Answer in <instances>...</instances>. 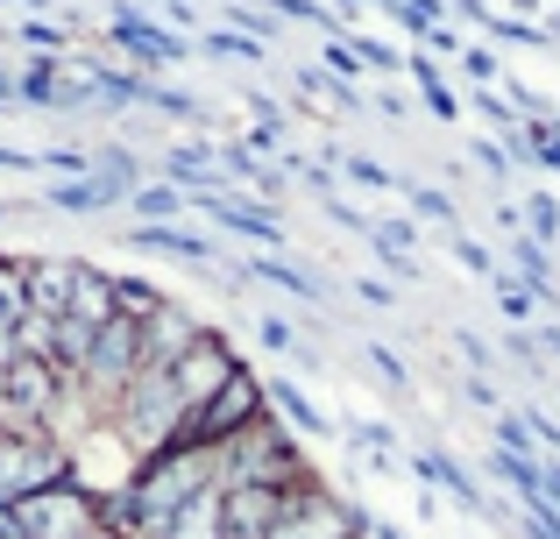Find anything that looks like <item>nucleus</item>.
<instances>
[{
  "label": "nucleus",
  "mask_w": 560,
  "mask_h": 539,
  "mask_svg": "<svg viewBox=\"0 0 560 539\" xmlns=\"http://www.w3.org/2000/svg\"><path fill=\"white\" fill-rule=\"evenodd\" d=\"M93 178L128 207V192H136V156H128L121 142H100V150H93Z\"/></svg>",
  "instance_id": "nucleus-23"
},
{
  "label": "nucleus",
  "mask_w": 560,
  "mask_h": 539,
  "mask_svg": "<svg viewBox=\"0 0 560 539\" xmlns=\"http://www.w3.org/2000/svg\"><path fill=\"white\" fill-rule=\"evenodd\" d=\"M65 319H79V327H93V333L107 327V319H114V270H93V263H85L79 284H71Z\"/></svg>",
  "instance_id": "nucleus-16"
},
{
  "label": "nucleus",
  "mask_w": 560,
  "mask_h": 539,
  "mask_svg": "<svg viewBox=\"0 0 560 539\" xmlns=\"http://www.w3.org/2000/svg\"><path fill=\"white\" fill-rule=\"evenodd\" d=\"M497 455L539 461V447H533V433H525V419H497Z\"/></svg>",
  "instance_id": "nucleus-37"
},
{
  "label": "nucleus",
  "mask_w": 560,
  "mask_h": 539,
  "mask_svg": "<svg viewBox=\"0 0 560 539\" xmlns=\"http://www.w3.org/2000/svg\"><path fill=\"white\" fill-rule=\"evenodd\" d=\"M79 270H85V263H71V256H28V270H22L28 313H36V319H65V305H71V284H79Z\"/></svg>",
  "instance_id": "nucleus-12"
},
{
  "label": "nucleus",
  "mask_w": 560,
  "mask_h": 539,
  "mask_svg": "<svg viewBox=\"0 0 560 539\" xmlns=\"http://www.w3.org/2000/svg\"><path fill=\"white\" fill-rule=\"evenodd\" d=\"M85 539H114V532H107V526H93V532H85Z\"/></svg>",
  "instance_id": "nucleus-52"
},
{
  "label": "nucleus",
  "mask_w": 560,
  "mask_h": 539,
  "mask_svg": "<svg viewBox=\"0 0 560 539\" xmlns=\"http://www.w3.org/2000/svg\"><path fill=\"white\" fill-rule=\"evenodd\" d=\"M262 405H270V419H277L284 433H334V419L319 412V405L305 398L291 376H262Z\"/></svg>",
  "instance_id": "nucleus-14"
},
{
  "label": "nucleus",
  "mask_w": 560,
  "mask_h": 539,
  "mask_svg": "<svg viewBox=\"0 0 560 539\" xmlns=\"http://www.w3.org/2000/svg\"><path fill=\"white\" fill-rule=\"evenodd\" d=\"M370 370H376V376H383L390 390H405V384H411V376H405V362H397V355H390L383 341H370Z\"/></svg>",
  "instance_id": "nucleus-43"
},
{
  "label": "nucleus",
  "mask_w": 560,
  "mask_h": 539,
  "mask_svg": "<svg viewBox=\"0 0 560 539\" xmlns=\"http://www.w3.org/2000/svg\"><path fill=\"white\" fill-rule=\"evenodd\" d=\"M419 99H425V114H440V121H462V93H454L447 79H433V85H419Z\"/></svg>",
  "instance_id": "nucleus-38"
},
{
  "label": "nucleus",
  "mask_w": 560,
  "mask_h": 539,
  "mask_svg": "<svg viewBox=\"0 0 560 539\" xmlns=\"http://www.w3.org/2000/svg\"><path fill=\"white\" fill-rule=\"evenodd\" d=\"M142 370V327L136 319H107V327L93 333V348H85V370L71 390H85V398H121L128 384H136Z\"/></svg>",
  "instance_id": "nucleus-6"
},
{
  "label": "nucleus",
  "mask_w": 560,
  "mask_h": 539,
  "mask_svg": "<svg viewBox=\"0 0 560 539\" xmlns=\"http://www.w3.org/2000/svg\"><path fill=\"white\" fill-rule=\"evenodd\" d=\"M270 8H277V14H284V22H313V28H319V36H341V28H334V14H327V8H319V0H270Z\"/></svg>",
  "instance_id": "nucleus-36"
},
{
  "label": "nucleus",
  "mask_w": 560,
  "mask_h": 539,
  "mask_svg": "<svg viewBox=\"0 0 560 539\" xmlns=\"http://www.w3.org/2000/svg\"><path fill=\"white\" fill-rule=\"evenodd\" d=\"M454 263H462V270H476V277H490V270H497V263H490V249H482L476 235H454Z\"/></svg>",
  "instance_id": "nucleus-42"
},
{
  "label": "nucleus",
  "mask_w": 560,
  "mask_h": 539,
  "mask_svg": "<svg viewBox=\"0 0 560 539\" xmlns=\"http://www.w3.org/2000/svg\"><path fill=\"white\" fill-rule=\"evenodd\" d=\"M405 207H411V221H440V227L454 235V199L440 192V185H411V178H405Z\"/></svg>",
  "instance_id": "nucleus-25"
},
{
  "label": "nucleus",
  "mask_w": 560,
  "mask_h": 539,
  "mask_svg": "<svg viewBox=\"0 0 560 539\" xmlns=\"http://www.w3.org/2000/svg\"><path fill=\"white\" fill-rule=\"evenodd\" d=\"M376 114H383V121H405L411 107H405V93H383V99H376Z\"/></svg>",
  "instance_id": "nucleus-48"
},
{
  "label": "nucleus",
  "mask_w": 560,
  "mask_h": 539,
  "mask_svg": "<svg viewBox=\"0 0 560 539\" xmlns=\"http://www.w3.org/2000/svg\"><path fill=\"white\" fill-rule=\"evenodd\" d=\"M462 390H468V398H476V405H497V390H490V376H462Z\"/></svg>",
  "instance_id": "nucleus-49"
},
{
  "label": "nucleus",
  "mask_w": 560,
  "mask_h": 539,
  "mask_svg": "<svg viewBox=\"0 0 560 539\" xmlns=\"http://www.w3.org/2000/svg\"><path fill=\"white\" fill-rule=\"evenodd\" d=\"M234 370H242V355H234V341H228V333H213V327H206L199 341H191L185 355L171 362V384H178L185 412H191V405H206V398H213V390L228 384Z\"/></svg>",
  "instance_id": "nucleus-8"
},
{
  "label": "nucleus",
  "mask_w": 560,
  "mask_h": 539,
  "mask_svg": "<svg viewBox=\"0 0 560 539\" xmlns=\"http://www.w3.org/2000/svg\"><path fill=\"white\" fill-rule=\"evenodd\" d=\"M22 270H28V256H0V333H14V327H22V313H28Z\"/></svg>",
  "instance_id": "nucleus-24"
},
{
  "label": "nucleus",
  "mask_w": 560,
  "mask_h": 539,
  "mask_svg": "<svg viewBox=\"0 0 560 539\" xmlns=\"http://www.w3.org/2000/svg\"><path fill=\"white\" fill-rule=\"evenodd\" d=\"M405 469L419 476V483L433 490V497H454V504H462L468 518H490V497H482V483H476V476H468V469H462L454 455H440V447H419V455H411Z\"/></svg>",
  "instance_id": "nucleus-9"
},
{
  "label": "nucleus",
  "mask_w": 560,
  "mask_h": 539,
  "mask_svg": "<svg viewBox=\"0 0 560 539\" xmlns=\"http://www.w3.org/2000/svg\"><path fill=\"white\" fill-rule=\"evenodd\" d=\"M256 341L270 348V355H299V327H291L284 313H262V327H256Z\"/></svg>",
  "instance_id": "nucleus-34"
},
{
  "label": "nucleus",
  "mask_w": 560,
  "mask_h": 539,
  "mask_svg": "<svg viewBox=\"0 0 560 539\" xmlns=\"http://www.w3.org/2000/svg\"><path fill=\"white\" fill-rule=\"evenodd\" d=\"M107 43H114V50H128L142 71H150V65H185V57L199 50L191 36H178V28H164V22H150L142 8H114V14H107Z\"/></svg>",
  "instance_id": "nucleus-7"
},
{
  "label": "nucleus",
  "mask_w": 560,
  "mask_h": 539,
  "mask_svg": "<svg viewBox=\"0 0 560 539\" xmlns=\"http://www.w3.org/2000/svg\"><path fill=\"white\" fill-rule=\"evenodd\" d=\"M319 71H327V79H341V85L362 79V57L348 50V36H327V50H319Z\"/></svg>",
  "instance_id": "nucleus-31"
},
{
  "label": "nucleus",
  "mask_w": 560,
  "mask_h": 539,
  "mask_svg": "<svg viewBox=\"0 0 560 539\" xmlns=\"http://www.w3.org/2000/svg\"><path fill=\"white\" fill-rule=\"evenodd\" d=\"M71 483V447L36 426H0V504Z\"/></svg>",
  "instance_id": "nucleus-3"
},
{
  "label": "nucleus",
  "mask_w": 560,
  "mask_h": 539,
  "mask_svg": "<svg viewBox=\"0 0 560 539\" xmlns=\"http://www.w3.org/2000/svg\"><path fill=\"white\" fill-rule=\"evenodd\" d=\"M341 433H348V447H355L376 476H397V469H405V461H397V426H383V419H355V426H341Z\"/></svg>",
  "instance_id": "nucleus-17"
},
{
  "label": "nucleus",
  "mask_w": 560,
  "mask_h": 539,
  "mask_svg": "<svg viewBox=\"0 0 560 539\" xmlns=\"http://www.w3.org/2000/svg\"><path fill=\"white\" fill-rule=\"evenodd\" d=\"M220 28H242V36L262 43V50L277 43V14H262V8H228V22H220Z\"/></svg>",
  "instance_id": "nucleus-33"
},
{
  "label": "nucleus",
  "mask_w": 560,
  "mask_h": 539,
  "mask_svg": "<svg viewBox=\"0 0 560 539\" xmlns=\"http://www.w3.org/2000/svg\"><path fill=\"white\" fill-rule=\"evenodd\" d=\"M533 348H547V355H560V327H547V333H533Z\"/></svg>",
  "instance_id": "nucleus-50"
},
{
  "label": "nucleus",
  "mask_w": 560,
  "mask_h": 539,
  "mask_svg": "<svg viewBox=\"0 0 560 539\" xmlns=\"http://www.w3.org/2000/svg\"><path fill=\"white\" fill-rule=\"evenodd\" d=\"M497 355H511L518 370H533V376H539V348H533V333H511V341L497 348Z\"/></svg>",
  "instance_id": "nucleus-45"
},
{
  "label": "nucleus",
  "mask_w": 560,
  "mask_h": 539,
  "mask_svg": "<svg viewBox=\"0 0 560 539\" xmlns=\"http://www.w3.org/2000/svg\"><path fill=\"white\" fill-rule=\"evenodd\" d=\"M164 305H171V291H156L150 277H114V319H136V327H150Z\"/></svg>",
  "instance_id": "nucleus-18"
},
{
  "label": "nucleus",
  "mask_w": 560,
  "mask_h": 539,
  "mask_svg": "<svg viewBox=\"0 0 560 539\" xmlns=\"http://www.w3.org/2000/svg\"><path fill=\"white\" fill-rule=\"evenodd\" d=\"M43 199H50L57 213H107V207H121V199H114L107 185L93 178V171H85V178H57V185H50Z\"/></svg>",
  "instance_id": "nucleus-19"
},
{
  "label": "nucleus",
  "mask_w": 560,
  "mask_h": 539,
  "mask_svg": "<svg viewBox=\"0 0 560 539\" xmlns=\"http://www.w3.org/2000/svg\"><path fill=\"white\" fill-rule=\"evenodd\" d=\"M0 99H14V71H0Z\"/></svg>",
  "instance_id": "nucleus-51"
},
{
  "label": "nucleus",
  "mask_w": 560,
  "mask_h": 539,
  "mask_svg": "<svg viewBox=\"0 0 560 539\" xmlns=\"http://www.w3.org/2000/svg\"><path fill=\"white\" fill-rule=\"evenodd\" d=\"M199 213L220 227V235H242V242H256V249H284V227H277V213L256 207V199L220 192V199H199Z\"/></svg>",
  "instance_id": "nucleus-10"
},
{
  "label": "nucleus",
  "mask_w": 560,
  "mask_h": 539,
  "mask_svg": "<svg viewBox=\"0 0 560 539\" xmlns=\"http://www.w3.org/2000/svg\"><path fill=\"white\" fill-rule=\"evenodd\" d=\"M341 171L362 185V192H405V178H397V171H383L376 156H341Z\"/></svg>",
  "instance_id": "nucleus-29"
},
{
  "label": "nucleus",
  "mask_w": 560,
  "mask_h": 539,
  "mask_svg": "<svg viewBox=\"0 0 560 539\" xmlns=\"http://www.w3.org/2000/svg\"><path fill=\"white\" fill-rule=\"evenodd\" d=\"M8 518H14V539H85L100 526V497L85 483H57V490H36V497H14Z\"/></svg>",
  "instance_id": "nucleus-4"
},
{
  "label": "nucleus",
  "mask_w": 560,
  "mask_h": 539,
  "mask_svg": "<svg viewBox=\"0 0 560 539\" xmlns=\"http://www.w3.org/2000/svg\"><path fill=\"white\" fill-rule=\"evenodd\" d=\"M547 128H553V136H560V114H553V121H547Z\"/></svg>",
  "instance_id": "nucleus-54"
},
{
  "label": "nucleus",
  "mask_w": 560,
  "mask_h": 539,
  "mask_svg": "<svg viewBox=\"0 0 560 539\" xmlns=\"http://www.w3.org/2000/svg\"><path fill=\"white\" fill-rule=\"evenodd\" d=\"M22 43H28V50H36V57H71L65 50V28H57V22H43V14H28V22H22Z\"/></svg>",
  "instance_id": "nucleus-32"
},
{
  "label": "nucleus",
  "mask_w": 560,
  "mask_h": 539,
  "mask_svg": "<svg viewBox=\"0 0 560 539\" xmlns=\"http://www.w3.org/2000/svg\"><path fill=\"white\" fill-rule=\"evenodd\" d=\"M242 277H248V284H270V291H291V298H305V305H327V298H334V291L319 284L313 270L284 263V256H248V263H242Z\"/></svg>",
  "instance_id": "nucleus-15"
},
{
  "label": "nucleus",
  "mask_w": 560,
  "mask_h": 539,
  "mask_svg": "<svg viewBox=\"0 0 560 539\" xmlns=\"http://www.w3.org/2000/svg\"><path fill=\"white\" fill-rule=\"evenodd\" d=\"M142 107H150V114H164V121L213 128V121H206V99H191V93H178V85H164V79H150V85H142Z\"/></svg>",
  "instance_id": "nucleus-22"
},
{
  "label": "nucleus",
  "mask_w": 560,
  "mask_h": 539,
  "mask_svg": "<svg viewBox=\"0 0 560 539\" xmlns=\"http://www.w3.org/2000/svg\"><path fill=\"white\" fill-rule=\"evenodd\" d=\"M425 43H433V50H447V57H462V36H454V22H440Z\"/></svg>",
  "instance_id": "nucleus-47"
},
{
  "label": "nucleus",
  "mask_w": 560,
  "mask_h": 539,
  "mask_svg": "<svg viewBox=\"0 0 560 539\" xmlns=\"http://www.w3.org/2000/svg\"><path fill=\"white\" fill-rule=\"evenodd\" d=\"M262 412H270V405H262V376L242 362V370H234L228 384L213 390V398H206V405H191V412L178 419L171 447H206V455H220V447H234V441H242V433L256 426Z\"/></svg>",
  "instance_id": "nucleus-2"
},
{
  "label": "nucleus",
  "mask_w": 560,
  "mask_h": 539,
  "mask_svg": "<svg viewBox=\"0 0 560 539\" xmlns=\"http://www.w3.org/2000/svg\"><path fill=\"white\" fill-rule=\"evenodd\" d=\"M497 305H504V319H533L539 298H533V284H518V277L504 270V277H497Z\"/></svg>",
  "instance_id": "nucleus-35"
},
{
  "label": "nucleus",
  "mask_w": 560,
  "mask_h": 539,
  "mask_svg": "<svg viewBox=\"0 0 560 539\" xmlns=\"http://www.w3.org/2000/svg\"><path fill=\"white\" fill-rule=\"evenodd\" d=\"M65 398H71V384L50 370V362H28V355H14V362H0V426H36V433H50V419L65 412Z\"/></svg>",
  "instance_id": "nucleus-5"
},
{
  "label": "nucleus",
  "mask_w": 560,
  "mask_h": 539,
  "mask_svg": "<svg viewBox=\"0 0 560 539\" xmlns=\"http://www.w3.org/2000/svg\"><path fill=\"white\" fill-rule=\"evenodd\" d=\"M518 221L533 227V242L547 249V242H560V199H553V192H533V199L518 207Z\"/></svg>",
  "instance_id": "nucleus-26"
},
{
  "label": "nucleus",
  "mask_w": 560,
  "mask_h": 539,
  "mask_svg": "<svg viewBox=\"0 0 560 539\" xmlns=\"http://www.w3.org/2000/svg\"><path fill=\"white\" fill-rule=\"evenodd\" d=\"M199 43H206L213 57H234V65H262V57H270L262 43H248L242 28H213V36H199Z\"/></svg>",
  "instance_id": "nucleus-28"
},
{
  "label": "nucleus",
  "mask_w": 560,
  "mask_h": 539,
  "mask_svg": "<svg viewBox=\"0 0 560 539\" xmlns=\"http://www.w3.org/2000/svg\"><path fill=\"white\" fill-rule=\"evenodd\" d=\"M164 539H220V518H213V490H206L199 504H185L178 518H171V532Z\"/></svg>",
  "instance_id": "nucleus-27"
},
{
  "label": "nucleus",
  "mask_w": 560,
  "mask_h": 539,
  "mask_svg": "<svg viewBox=\"0 0 560 539\" xmlns=\"http://www.w3.org/2000/svg\"><path fill=\"white\" fill-rule=\"evenodd\" d=\"M313 476L319 469L305 461L299 433H284L270 412H262L234 447H220V483H248V490H277V497H291V490H305Z\"/></svg>",
  "instance_id": "nucleus-1"
},
{
  "label": "nucleus",
  "mask_w": 560,
  "mask_h": 539,
  "mask_svg": "<svg viewBox=\"0 0 560 539\" xmlns=\"http://www.w3.org/2000/svg\"><path fill=\"white\" fill-rule=\"evenodd\" d=\"M482 28H490L497 43H533V50H539V43H553L547 28H533V22H504V14H490V22H482Z\"/></svg>",
  "instance_id": "nucleus-40"
},
{
  "label": "nucleus",
  "mask_w": 560,
  "mask_h": 539,
  "mask_svg": "<svg viewBox=\"0 0 560 539\" xmlns=\"http://www.w3.org/2000/svg\"><path fill=\"white\" fill-rule=\"evenodd\" d=\"M128 249H142V256H171V263H191V270H213V263H220V242H213V235H191L185 221L128 227Z\"/></svg>",
  "instance_id": "nucleus-11"
},
{
  "label": "nucleus",
  "mask_w": 560,
  "mask_h": 539,
  "mask_svg": "<svg viewBox=\"0 0 560 539\" xmlns=\"http://www.w3.org/2000/svg\"><path fill=\"white\" fill-rule=\"evenodd\" d=\"M454 348H462V362H468V376H482L497 362V348L482 341V333H468V327H454Z\"/></svg>",
  "instance_id": "nucleus-39"
},
{
  "label": "nucleus",
  "mask_w": 560,
  "mask_h": 539,
  "mask_svg": "<svg viewBox=\"0 0 560 539\" xmlns=\"http://www.w3.org/2000/svg\"><path fill=\"white\" fill-rule=\"evenodd\" d=\"M199 333H206V319H191V313H185V305H178V298H171V305H164V313H156V319H150V327H142V370H171V362H178V355H185V348H191V341H199ZM142 370H136V376H142Z\"/></svg>",
  "instance_id": "nucleus-13"
},
{
  "label": "nucleus",
  "mask_w": 560,
  "mask_h": 539,
  "mask_svg": "<svg viewBox=\"0 0 560 539\" xmlns=\"http://www.w3.org/2000/svg\"><path fill=\"white\" fill-rule=\"evenodd\" d=\"M468 156H476V171H490V178H511V164H504V150H497V142H476Z\"/></svg>",
  "instance_id": "nucleus-46"
},
{
  "label": "nucleus",
  "mask_w": 560,
  "mask_h": 539,
  "mask_svg": "<svg viewBox=\"0 0 560 539\" xmlns=\"http://www.w3.org/2000/svg\"><path fill=\"white\" fill-rule=\"evenodd\" d=\"M462 71H468L476 85H490L497 71H504V65H497V50H482V43H476V50H462Z\"/></svg>",
  "instance_id": "nucleus-44"
},
{
  "label": "nucleus",
  "mask_w": 560,
  "mask_h": 539,
  "mask_svg": "<svg viewBox=\"0 0 560 539\" xmlns=\"http://www.w3.org/2000/svg\"><path fill=\"white\" fill-rule=\"evenodd\" d=\"M128 207H136V227H164V221H178L191 199L178 192V185H136V192H128Z\"/></svg>",
  "instance_id": "nucleus-21"
},
{
  "label": "nucleus",
  "mask_w": 560,
  "mask_h": 539,
  "mask_svg": "<svg viewBox=\"0 0 560 539\" xmlns=\"http://www.w3.org/2000/svg\"><path fill=\"white\" fill-rule=\"evenodd\" d=\"M334 8H362V0H334Z\"/></svg>",
  "instance_id": "nucleus-53"
},
{
  "label": "nucleus",
  "mask_w": 560,
  "mask_h": 539,
  "mask_svg": "<svg viewBox=\"0 0 560 539\" xmlns=\"http://www.w3.org/2000/svg\"><path fill=\"white\" fill-rule=\"evenodd\" d=\"M397 8V22L411 28V36H433L440 22H447V0H390Z\"/></svg>",
  "instance_id": "nucleus-30"
},
{
  "label": "nucleus",
  "mask_w": 560,
  "mask_h": 539,
  "mask_svg": "<svg viewBox=\"0 0 560 539\" xmlns=\"http://www.w3.org/2000/svg\"><path fill=\"white\" fill-rule=\"evenodd\" d=\"M355 298L370 305V313H390V305H397V291H390V277H355Z\"/></svg>",
  "instance_id": "nucleus-41"
},
{
  "label": "nucleus",
  "mask_w": 560,
  "mask_h": 539,
  "mask_svg": "<svg viewBox=\"0 0 560 539\" xmlns=\"http://www.w3.org/2000/svg\"><path fill=\"white\" fill-rule=\"evenodd\" d=\"M511 263H518V284H533L539 305L560 298V291H553V263H547V249H539L533 235H511Z\"/></svg>",
  "instance_id": "nucleus-20"
}]
</instances>
